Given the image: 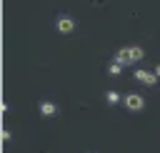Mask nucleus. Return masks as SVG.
I'll return each instance as SVG.
<instances>
[{
    "instance_id": "obj_7",
    "label": "nucleus",
    "mask_w": 160,
    "mask_h": 153,
    "mask_svg": "<svg viewBox=\"0 0 160 153\" xmlns=\"http://www.w3.org/2000/svg\"><path fill=\"white\" fill-rule=\"evenodd\" d=\"M120 70H122V63H118V60H112V63H110V68H108V73H110V75H120Z\"/></svg>"
},
{
    "instance_id": "obj_5",
    "label": "nucleus",
    "mask_w": 160,
    "mask_h": 153,
    "mask_svg": "<svg viewBox=\"0 0 160 153\" xmlns=\"http://www.w3.org/2000/svg\"><path fill=\"white\" fill-rule=\"evenodd\" d=\"M135 80H140L145 85H155L158 83V75L155 73H148V70H135Z\"/></svg>"
},
{
    "instance_id": "obj_8",
    "label": "nucleus",
    "mask_w": 160,
    "mask_h": 153,
    "mask_svg": "<svg viewBox=\"0 0 160 153\" xmlns=\"http://www.w3.org/2000/svg\"><path fill=\"white\" fill-rule=\"evenodd\" d=\"M155 75H158V78H160V65H158V68H155Z\"/></svg>"
},
{
    "instance_id": "obj_4",
    "label": "nucleus",
    "mask_w": 160,
    "mask_h": 153,
    "mask_svg": "<svg viewBox=\"0 0 160 153\" xmlns=\"http://www.w3.org/2000/svg\"><path fill=\"white\" fill-rule=\"evenodd\" d=\"M38 110H40V115H42V118H52V115L58 113V105H55L52 100H42V103L38 105Z\"/></svg>"
},
{
    "instance_id": "obj_3",
    "label": "nucleus",
    "mask_w": 160,
    "mask_h": 153,
    "mask_svg": "<svg viewBox=\"0 0 160 153\" xmlns=\"http://www.w3.org/2000/svg\"><path fill=\"white\" fill-rule=\"evenodd\" d=\"M55 28H58L60 33H65V35H68V33H72V30H75V20H72L70 15H60V18L55 20Z\"/></svg>"
},
{
    "instance_id": "obj_6",
    "label": "nucleus",
    "mask_w": 160,
    "mask_h": 153,
    "mask_svg": "<svg viewBox=\"0 0 160 153\" xmlns=\"http://www.w3.org/2000/svg\"><path fill=\"white\" fill-rule=\"evenodd\" d=\"M105 100H108L110 105H115V103H120V93H115V90H108V93H105Z\"/></svg>"
},
{
    "instance_id": "obj_2",
    "label": "nucleus",
    "mask_w": 160,
    "mask_h": 153,
    "mask_svg": "<svg viewBox=\"0 0 160 153\" xmlns=\"http://www.w3.org/2000/svg\"><path fill=\"white\" fill-rule=\"evenodd\" d=\"M122 103H125L128 110H142V108H145V100H142V95H138V93H128V95L122 98Z\"/></svg>"
},
{
    "instance_id": "obj_1",
    "label": "nucleus",
    "mask_w": 160,
    "mask_h": 153,
    "mask_svg": "<svg viewBox=\"0 0 160 153\" xmlns=\"http://www.w3.org/2000/svg\"><path fill=\"white\" fill-rule=\"evenodd\" d=\"M142 55H145V53H142V48L130 45V48H120V50L115 53V60H118V63H122V65H130V63H138Z\"/></svg>"
}]
</instances>
